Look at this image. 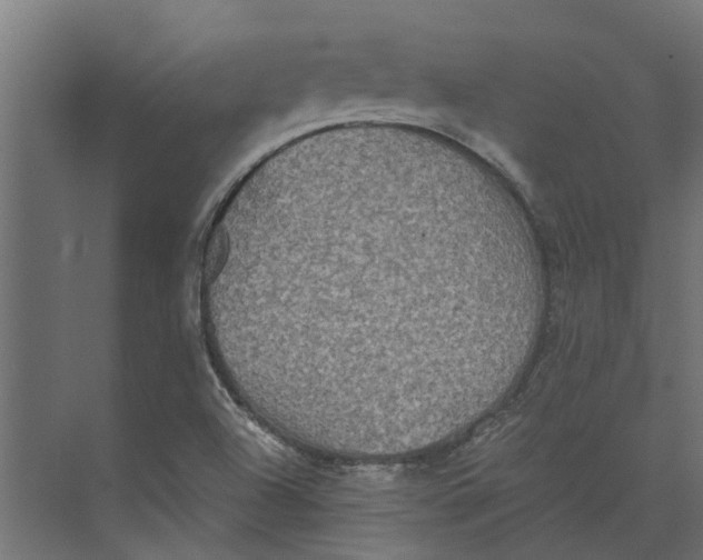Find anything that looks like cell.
<instances>
[{"instance_id": "cell-1", "label": "cell", "mask_w": 703, "mask_h": 560, "mask_svg": "<svg viewBox=\"0 0 703 560\" xmlns=\"http://www.w3.org/2000/svg\"><path fill=\"white\" fill-rule=\"evenodd\" d=\"M255 276L257 323L277 359L363 402L446 379L456 343L538 289L502 218L434 163L345 172L295 193L263 220Z\"/></svg>"}]
</instances>
